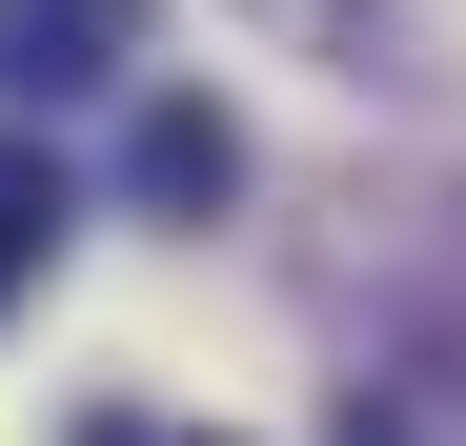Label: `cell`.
Wrapping results in <instances>:
<instances>
[{
  "mask_svg": "<svg viewBox=\"0 0 466 446\" xmlns=\"http://www.w3.org/2000/svg\"><path fill=\"white\" fill-rule=\"evenodd\" d=\"M122 183L163 203V223H223V203H244V122H223L203 82H163V102H142V142H122Z\"/></svg>",
  "mask_w": 466,
  "mask_h": 446,
  "instance_id": "obj_2",
  "label": "cell"
},
{
  "mask_svg": "<svg viewBox=\"0 0 466 446\" xmlns=\"http://www.w3.org/2000/svg\"><path fill=\"white\" fill-rule=\"evenodd\" d=\"M82 446H142V426H122V406H102V426H82Z\"/></svg>",
  "mask_w": 466,
  "mask_h": 446,
  "instance_id": "obj_5",
  "label": "cell"
},
{
  "mask_svg": "<svg viewBox=\"0 0 466 446\" xmlns=\"http://www.w3.org/2000/svg\"><path fill=\"white\" fill-rule=\"evenodd\" d=\"M345 446H406V426H365V406H345Z\"/></svg>",
  "mask_w": 466,
  "mask_h": 446,
  "instance_id": "obj_4",
  "label": "cell"
},
{
  "mask_svg": "<svg viewBox=\"0 0 466 446\" xmlns=\"http://www.w3.org/2000/svg\"><path fill=\"white\" fill-rule=\"evenodd\" d=\"M61 223H82V203H61V163H41V142H0V305L61 264Z\"/></svg>",
  "mask_w": 466,
  "mask_h": 446,
  "instance_id": "obj_3",
  "label": "cell"
},
{
  "mask_svg": "<svg viewBox=\"0 0 466 446\" xmlns=\"http://www.w3.org/2000/svg\"><path fill=\"white\" fill-rule=\"evenodd\" d=\"M142 21L163 0H0V82L21 102H102V82H142Z\"/></svg>",
  "mask_w": 466,
  "mask_h": 446,
  "instance_id": "obj_1",
  "label": "cell"
}]
</instances>
